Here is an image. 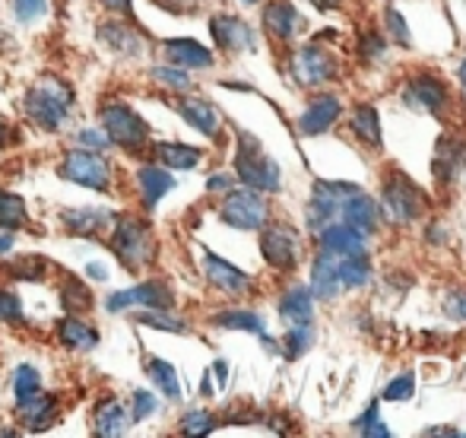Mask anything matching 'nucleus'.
Returning <instances> with one entry per match:
<instances>
[{
    "label": "nucleus",
    "mask_w": 466,
    "mask_h": 438,
    "mask_svg": "<svg viewBox=\"0 0 466 438\" xmlns=\"http://www.w3.org/2000/svg\"><path fill=\"white\" fill-rule=\"evenodd\" d=\"M74 106H76L74 89L55 74H45L35 87H29V93L23 99L25 117L42 130H61Z\"/></svg>",
    "instance_id": "1"
},
{
    "label": "nucleus",
    "mask_w": 466,
    "mask_h": 438,
    "mask_svg": "<svg viewBox=\"0 0 466 438\" xmlns=\"http://www.w3.org/2000/svg\"><path fill=\"white\" fill-rule=\"evenodd\" d=\"M235 178L260 194H277L282 188L277 159H270L258 137L245 134V130H238V147H235Z\"/></svg>",
    "instance_id": "2"
},
{
    "label": "nucleus",
    "mask_w": 466,
    "mask_h": 438,
    "mask_svg": "<svg viewBox=\"0 0 466 438\" xmlns=\"http://www.w3.org/2000/svg\"><path fill=\"white\" fill-rule=\"evenodd\" d=\"M425 204H429V200H425L422 188H419L410 175L393 166L384 178V188H380L378 210L384 213V219L393 222V226H410V222H416L425 213Z\"/></svg>",
    "instance_id": "3"
},
{
    "label": "nucleus",
    "mask_w": 466,
    "mask_h": 438,
    "mask_svg": "<svg viewBox=\"0 0 466 438\" xmlns=\"http://www.w3.org/2000/svg\"><path fill=\"white\" fill-rule=\"evenodd\" d=\"M98 121L108 134L111 147H121L124 153H143L149 149V124L127 102H105L98 108Z\"/></svg>",
    "instance_id": "4"
},
{
    "label": "nucleus",
    "mask_w": 466,
    "mask_h": 438,
    "mask_svg": "<svg viewBox=\"0 0 466 438\" xmlns=\"http://www.w3.org/2000/svg\"><path fill=\"white\" fill-rule=\"evenodd\" d=\"M111 251L127 270H143L156 260L153 232L143 219L117 217L115 226H111Z\"/></svg>",
    "instance_id": "5"
},
{
    "label": "nucleus",
    "mask_w": 466,
    "mask_h": 438,
    "mask_svg": "<svg viewBox=\"0 0 466 438\" xmlns=\"http://www.w3.org/2000/svg\"><path fill=\"white\" fill-rule=\"evenodd\" d=\"M219 219L232 229H241V232H260L270 222V204L254 188H228L222 194Z\"/></svg>",
    "instance_id": "6"
},
{
    "label": "nucleus",
    "mask_w": 466,
    "mask_h": 438,
    "mask_svg": "<svg viewBox=\"0 0 466 438\" xmlns=\"http://www.w3.org/2000/svg\"><path fill=\"white\" fill-rule=\"evenodd\" d=\"M57 175H61L64 181H74V185H80V188H89V191H108L111 178H115L111 162L105 159L102 153L80 149V147L64 153L61 166H57Z\"/></svg>",
    "instance_id": "7"
},
{
    "label": "nucleus",
    "mask_w": 466,
    "mask_h": 438,
    "mask_svg": "<svg viewBox=\"0 0 466 438\" xmlns=\"http://www.w3.org/2000/svg\"><path fill=\"white\" fill-rule=\"evenodd\" d=\"M289 70H292V80L299 83V87L311 89V87H324V83L337 80L339 61L324 48V45L314 42V45H301V48L295 51Z\"/></svg>",
    "instance_id": "8"
},
{
    "label": "nucleus",
    "mask_w": 466,
    "mask_h": 438,
    "mask_svg": "<svg viewBox=\"0 0 466 438\" xmlns=\"http://www.w3.org/2000/svg\"><path fill=\"white\" fill-rule=\"evenodd\" d=\"M260 254H264V260L273 267V270H295L301 260V239L299 232H295L292 226H286V222H267L264 229H260Z\"/></svg>",
    "instance_id": "9"
},
{
    "label": "nucleus",
    "mask_w": 466,
    "mask_h": 438,
    "mask_svg": "<svg viewBox=\"0 0 466 438\" xmlns=\"http://www.w3.org/2000/svg\"><path fill=\"white\" fill-rule=\"evenodd\" d=\"M451 102V89L441 76L429 74V70H419L406 80L403 87V106L412 111H422V115H444Z\"/></svg>",
    "instance_id": "10"
},
{
    "label": "nucleus",
    "mask_w": 466,
    "mask_h": 438,
    "mask_svg": "<svg viewBox=\"0 0 466 438\" xmlns=\"http://www.w3.org/2000/svg\"><path fill=\"white\" fill-rule=\"evenodd\" d=\"M172 305H175V292H172V286L162 283V280H147V283L111 292V296L105 299V311H111V315L130 311V309H172Z\"/></svg>",
    "instance_id": "11"
},
{
    "label": "nucleus",
    "mask_w": 466,
    "mask_h": 438,
    "mask_svg": "<svg viewBox=\"0 0 466 438\" xmlns=\"http://www.w3.org/2000/svg\"><path fill=\"white\" fill-rule=\"evenodd\" d=\"M352 191H359V185H350V181H314L311 200L305 207V222L311 226V232H320L324 226H330L333 217L339 213L343 198Z\"/></svg>",
    "instance_id": "12"
},
{
    "label": "nucleus",
    "mask_w": 466,
    "mask_h": 438,
    "mask_svg": "<svg viewBox=\"0 0 466 438\" xmlns=\"http://www.w3.org/2000/svg\"><path fill=\"white\" fill-rule=\"evenodd\" d=\"M339 115H343V102H339L333 93L311 96L305 111L299 115V130L305 137H320L339 121Z\"/></svg>",
    "instance_id": "13"
},
{
    "label": "nucleus",
    "mask_w": 466,
    "mask_h": 438,
    "mask_svg": "<svg viewBox=\"0 0 466 438\" xmlns=\"http://www.w3.org/2000/svg\"><path fill=\"white\" fill-rule=\"evenodd\" d=\"M209 36L228 55H238V51H254V29L238 16H228V13H216L209 19Z\"/></svg>",
    "instance_id": "14"
},
{
    "label": "nucleus",
    "mask_w": 466,
    "mask_h": 438,
    "mask_svg": "<svg viewBox=\"0 0 466 438\" xmlns=\"http://www.w3.org/2000/svg\"><path fill=\"white\" fill-rule=\"evenodd\" d=\"M203 277L219 292H228V296H241V292L251 286V277H248L241 267L228 264L226 258H219V254H213V251H203Z\"/></svg>",
    "instance_id": "15"
},
{
    "label": "nucleus",
    "mask_w": 466,
    "mask_h": 438,
    "mask_svg": "<svg viewBox=\"0 0 466 438\" xmlns=\"http://www.w3.org/2000/svg\"><path fill=\"white\" fill-rule=\"evenodd\" d=\"M320 251H330L337 258H350V254H369V235L359 232V229L346 226V222H330L318 232Z\"/></svg>",
    "instance_id": "16"
},
{
    "label": "nucleus",
    "mask_w": 466,
    "mask_h": 438,
    "mask_svg": "<svg viewBox=\"0 0 466 438\" xmlns=\"http://www.w3.org/2000/svg\"><path fill=\"white\" fill-rule=\"evenodd\" d=\"M61 222L70 235H80V239H102V235L115 226V213L102 210V207H80V210H64Z\"/></svg>",
    "instance_id": "17"
},
{
    "label": "nucleus",
    "mask_w": 466,
    "mask_h": 438,
    "mask_svg": "<svg viewBox=\"0 0 466 438\" xmlns=\"http://www.w3.org/2000/svg\"><path fill=\"white\" fill-rule=\"evenodd\" d=\"M337 217H339V222H346V226L371 235L374 229H378V222H380V210H378V204H374V198H369V194L359 188V191L346 194L343 204H339Z\"/></svg>",
    "instance_id": "18"
},
{
    "label": "nucleus",
    "mask_w": 466,
    "mask_h": 438,
    "mask_svg": "<svg viewBox=\"0 0 466 438\" xmlns=\"http://www.w3.org/2000/svg\"><path fill=\"white\" fill-rule=\"evenodd\" d=\"M13 410H16L19 426L32 429V433H42V429H48L51 423H55L57 401L51 394H42V391H35V394H29V397H19V401L13 403Z\"/></svg>",
    "instance_id": "19"
},
{
    "label": "nucleus",
    "mask_w": 466,
    "mask_h": 438,
    "mask_svg": "<svg viewBox=\"0 0 466 438\" xmlns=\"http://www.w3.org/2000/svg\"><path fill=\"white\" fill-rule=\"evenodd\" d=\"M463 168H466V140L441 137L435 149V159H431V172H435L438 185H451Z\"/></svg>",
    "instance_id": "20"
},
{
    "label": "nucleus",
    "mask_w": 466,
    "mask_h": 438,
    "mask_svg": "<svg viewBox=\"0 0 466 438\" xmlns=\"http://www.w3.org/2000/svg\"><path fill=\"white\" fill-rule=\"evenodd\" d=\"M337 264L339 258L330 251H320L318 258H314L311 264V296L320 299V302H333V299L343 292V286H339V277H337Z\"/></svg>",
    "instance_id": "21"
},
{
    "label": "nucleus",
    "mask_w": 466,
    "mask_h": 438,
    "mask_svg": "<svg viewBox=\"0 0 466 438\" xmlns=\"http://www.w3.org/2000/svg\"><path fill=\"white\" fill-rule=\"evenodd\" d=\"M213 324L222 331H245V333H254V337L264 340V346L270 352H279V343L267 333V324L258 311H245V309H226L219 315H213Z\"/></svg>",
    "instance_id": "22"
},
{
    "label": "nucleus",
    "mask_w": 466,
    "mask_h": 438,
    "mask_svg": "<svg viewBox=\"0 0 466 438\" xmlns=\"http://www.w3.org/2000/svg\"><path fill=\"white\" fill-rule=\"evenodd\" d=\"M178 115L185 117L194 130H200L203 137H209V140H216L222 130V117L219 111L209 106L207 99H200V96H185V99H178Z\"/></svg>",
    "instance_id": "23"
},
{
    "label": "nucleus",
    "mask_w": 466,
    "mask_h": 438,
    "mask_svg": "<svg viewBox=\"0 0 466 438\" xmlns=\"http://www.w3.org/2000/svg\"><path fill=\"white\" fill-rule=\"evenodd\" d=\"M137 188H140L143 207H147V210H156V207H159V200L175 188V178H172V172H168L166 166L153 162V166L137 168Z\"/></svg>",
    "instance_id": "24"
},
{
    "label": "nucleus",
    "mask_w": 466,
    "mask_h": 438,
    "mask_svg": "<svg viewBox=\"0 0 466 438\" xmlns=\"http://www.w3.org/2000/svg\"><path fill=\"white\" fill-rule=\"evenodd\" d=\"M299 25H301V13L295 10L292 0H270V4L264 6V29L270 32L277 42H292Z\"/></svg>",
    "instance_id": "25"
},
{
    "label": "nucleus",
    "mask_w": 466,
    "mask_h": 438,
    "mask_svg": "<svg viewBox=\"0 0 466 438\" xmlns=\"http://www.w3.org/2000/svg\"><path fill=\"white\" fill-rule=\"evenodd\" d=\"M166 57H168V64H178V67H185V70H207V67H213V61H216L213 51L197 42V38H168Z\"/></svg>",
    "instance_id": "26"
},
{
    "label": "nucleus",
    "mask_w": 466,
    "mask_h": 438,
    "mask_svg": "<svg viewBox=\"0 0 466 438\" xmlns=\"http://www.w3.org/2000/svg\"><path fill=\"white\" fill-rule=\"evenodd\" d=\"M153 156L159 166H166L168 172H190L200 166L203 149L190 147V143H153Z\"/></svg>",
    "instance_id": "27"
},
{
    "label": "nucleus",
    "mask_w": 466,
    "mask_h": 438,
    "mask_svg": "<svg viewBox=\"0 0 466 438\" xmlns=\"http://www.w3.org/2000/svg\"><path fill=\"white\" fill-rule=\"evenodd\" d=\"M350 130L356 134V140L365 143L369 149H380V147H384V134H380L378 108L369 106V102H359V106L350 111Z\"/></svg>",
    "instance_id": "28"
},
{
    "label": "nucleus",
    "mask_w": 466,
    "mask_h": 438,
    "mask_svg": "<svg viewBox=\"0 0 466 438\" xmlns=\"http://www.w3.org/2000/svg\"><path fill=\"white\" fill-rule=\"evenodd\" d=\"M279 318L289 324H305L314 321V296L308 286H289L279 299Z\"/></svg>",
    "instance_id": "29"
},
{
    "label": "nucleus",
    "mask_w": 466,
    "mask_h": 438,
    "mask_svg": "<svg viewBox=\"0 0 466 438\" xmlns=\"http://www.w3.org/2000/svg\"><path fill=\"white\" fill-rule=\"evenodd\" d=\"M57 340H61L64 350H74V352H89L98 346V331L83 318H64L57 324Z\"/></svg>",
    "instance_id": "30"
},
{
    "label": "nucleus",
    "mask_w": 466,
    "mask_h": 438,
    "mask_svg": "<svg viewBox=\"0 0 466 438\" xmlns=\"http://www.w3.org/2000/svg\"><path fill=\"white\" fill-rule=\"evenodd\" d=\"M98 38H102L111 51H117V55H127V57L143 55V36L130 23H105L102 29H98Z\"/></svg>",
    "instance_id": "31"
},
{
    "label": "nucleus",
    "mask_w": 466,
    "mask_h": 438,
    "mask_svg": "<svg viewBox=\"0 0 466 438\" xmlns=\"http://www.w3.org/2000/svg\"><path fill=\"white\" fill-rule=\"evenodd\" d=\"M130 429V413L121 407L117 401H102L93 416V433L102 438H117V435H127Z\"/></svg>",
    "instance_id": "32"
},
{
    "label": "nucleus",
    "mask_w": 466,
    "mask_h": 438,
    "mask_svg": "<svg viewBox=\"0 0 466 438\" xmlns=\"http://www.w3.org/2000/svg\"><path fill=\"white\" fill-rule=\"evenodd\" d=\"M337 277L343 290H359V286L371 283V260L369 254H350V258H339Z\"/></svg>",
    "instance_id": "33"
},
{
    "label": "nucleus",
    "mask_w": 466,
    "mask_h": 438,
    "mask_svg": "<svg viewBox=\"0 0 466 438\" xmlns=\"http://www.w3.org/2000/svg\"><path fill=\"white\" fill-rule=\"evenodd\" d=\"M147 372H149V382L156 384V391H159L162 397H168V401H181L185 391H181V378H178V372H175L172 362H166V359H149Z\"/></svg>",
    "instance_id": "34"
},
{
    "label": "nucleus",
    "mask_w": 466,
    "mask_h": 438,
    "mask_svg": "<svg viewBox=\"0 0 466 438\" xmlns=\"http://www.w3.org/2000/svg\"><path fill=\"white\" fill-rule=\"evenodd\" d=\"M25 222H29L25 200L19 198V194L0 188V232H19Z\"/></svg>",
    "instance_id": "35"
},
{
    "label": "nucleus",
    "mask_w": 466,
    "mask_h": 438,
    "mask_svg": "<svg viewBox=\"0 0 466 438\" xmlns=\"http://www.w3.org/2000/svg\"><path fill=\"white\" fill-rule=\"evenodd\" d=\"M314 337H318V331H314V321H305V324H289L286 337H282L279 352H282V356H286V359H299V356H305V352L314 346Z\"/></svg>",
    "instance_id": "36"
},
{
    "label": "nucleus",
    "mask_w": 466,
    "mask_h": 438,
    "mask_svg": "<svg viewBox=\"0 0 466 438\" xmlns=\"http://www.w3.org/2000/svg\"><path fill=\"white\" fill-rule=\"evenodd\" d=\"M134 321L140 328H153V331H166V333H187V324L181 318L168 315V309H140L134 315Z\"/></svg>",
    "instance_id": "37"
},
{
    "label": "nucleus",
    "mask_w": 466,
    "mask_h": 438,
    "mask_svg": "<svg viewBox=\"0 0 466 438\" xmlns=\"http://www.w3.org/2000/svg\"><path fill=\"white\" fill-rule=\"evenodd\" d=\"M149 76H153L156 83H162V87L175 89V93H190V87H194L190 74L185 67H178V64H162V67H153L149 70Z\"/></svg>",
    "instance_id": "38"
},
{
    "label": "nucleus",
    "mask_w": 466,
    "mask_h": 438,
    "mask_svg": "<svg viewBox=\"0 0 466 438\" xmlns=\"http://www.w3.org/2000/svg\"><path fill=\"white\" fill-rule=\"evenodd\" d=\"M384 25H387L390 42H397L400 48H412V32H410V25H406V16L393 4L384 6Z\"/></svg>",
    "instance_id": "39"
},
{
    "label": "nucleus",
    "mask_w": 466,
    "mask_h": 438,
    "mask_svg": "<svg viewBox=\"0 0 466 438\" xmlns=\"http://www.w3.org/2000/svg\"><path fill=\"white\" fill-rule=\"evenodd\" d=\"M412 394H416V375H412V372H400L384 388L387 403H406V401H412Z\"/></svg>",
    "instance_id": "40"
},
{
    "label": "nucleus",
    "mask_w": 466,
    "mask_h": 438,
    "mask_svg": "<svg viewBox=\"0 0 466 438\" xmlns=\"http://www.w3.org/2000/svg\"><path fill=\"white\" fill-rule=\"evenodd\" d=\"M35 391H42V375H38L35 365H19L16 375H13V397H29L35 394Z\"/></svg>",
    "instance_id": "41"
},
{
    "label": "nucleus",
    "mask_w": 466,
    "mask_h": 438,
    "mask_svg": "<svg viewBox=\"0 0 466 438\" xmlns=\"http://www.w3.org/2000/svg\"><path fill=\"white\" fill-rule=\"evenodd\" d=\"M61 296H64V309L67 311H80L93 305V296H89V290L80 280H67V283L61 286Z\"/></svg>",
    "instance_id": "42"
},
{
    "label": "nucleus",
    "mask_w": 466,
    "mask_h": 438,
    "mask_svg": "<svg viewBox=\"0 0 466 438\" xmlns=\"http://www.w3.org/2000/svg\"><path fill=\"white\" fill-rule=\"evenodd\" d=\"M216 429V416L207 410H190L181 416V435H207Z\"/></svg>",
    "instance_id": "43"
},
{
    "label": "nucleus",
    "mask_w": 466,
    "mask_h": 438,
    "mask_svg": "<svg viewBox=\"0 0 466 438\" xmlns=\"http://www.w3.org/2000/svg\"><path fill=\"white\" fill-rule=\"evenodd\" d=\"M387 38L380 36V32H365L362 38H359V55H362V64H374L380 61V57L387 55Z\"/></svg>",
    "instance_id": "44"
},
{
    "label": "nucleus",
    "mask_w": 466,
    "mask_h": 438,
    "mask_svg": "<svg viewBox=\"0 0 466 438\" xmlns=\"http://www.w3.org/2000/svg\"><path fill=\"white\" fill-rule=\"evenodd\" d=\"M156 410H159V401H156V394H149V391H134V394H130V423L149 420Z\"/></svg>",
    "instance_id": "45"
},
{
    "label": "nucleus",
    "mask_w": 466,
    "mask_h": 438,
    "mask_svg": "<svg viewBox=\"0 0 466 438\" xmlns=\"http://www.w3.org/2000/svg\"><path fill=\"white\" fill-rule=\"evenodd\" d=\"M13 13L23 25H32L38 19H45L48 13V0H13Z\"/></svg>",
    "instance_id": "46"
},
{
    "label": "nucleus",
    "mask_w": 466,
    "mask_h": 438,
    "mask_svg": "<svg viewBox=\"0 0 466 438\" xmlns=\"http://www.w3.org/2000/svg\"><path fill=\"white\" fill-rule=\"evenodd\" d=\"M0 324H23V299L10 290H0Z\"/></svg>",
    "instance_id": "47"
},
{
    "label": "nucleus",
    "mask_w": 466,
    "mask_h": 438,
    "mask_svg": "<svg viewBox=\"0 0 466 438\" xmlns=\"http://www.w3.org/2000/svg\"><path fill=\"white\" fill-rule=\"evenodd\" d=\"M76 147L93 149V153H105V149L111 147V140L102 127H83V130H76Z\"/></svg>",
    "instance_id": "48"
},
{
    "label": "nucleus",
    "mask_w": 466,
    "mask_h": 438,
    "mask_svg": "<svg viewBox=\"0 0 466 438\" xmlns=\"http://www.w3.org/2000/svg\"><path fill=\"white\" fill-rule=\"evenodd\" d=\"M45 264L38 258H19L16 264H10V277L13 280H42Z\"/></svg>",
    "instance_id": "49"
},
{
    "label": "nucleus",
    "mask_w": 466,
    "mask_h": 438,
    "mask_svg": "<svg viewBox=\"0 0 466 438\" xmlns=\"http://www.w3.org/2000/svg\"><path fill=\"white\" fill-rule=\"evenodd\" d=\"M444 315H448L451 321L466 324V290L448 292V299H444Z\"/></svg>",
    "instance_id": "50"
},
{
    "label": "nucleus",
    "mask_w": 466,
    "mask_h": 438,
    "mask_svg": "<svg viewBox=\"0 0 466 438\" xmlns=\"http://www.w3.org/2000/svg\"><path fill=\"white\" fill-rule=\"evenodd\" d=\"M228 188H235L232 175H213V178H207V191L209 194H226Z\"/></svg>",
    "instance_id": "51"
},
{
    "label": "nucleus",
    "mask_w": 466,
    "mask_h": 438,
    "mask_svg": "<svg viewBox=\"0 0 466 438\" xmlns=\"http://www.w3.org/2000/svg\"><path fill=\"white\" fill-rule=\"evenodd\" d=\"M378 407H380V403H378V401H371V403H369V410H365V413L359 416V420H352V429H356V433H362V429L369 426V423L378 420Z\"/></svg>",
    "instance_id": "52"
},
{
    "label": "nucleus",
    "mask_w": 466,
    "mask_h": 438,
    "mask_svg": "<svg viewBox=\"0 0 466 438\" xmlns=\"http://www.w3.org/2000/svg\"><path fill=\"white\" fill-rule=\"evenodd\" d=\"M105 10L111 13H124V16H134V0H98Z\"/></svg>",
    "instance_id": "53"
},
{
    "label": "nucleus",
    "mask_w": 466,
    "mask_h": 438,
    "mask_svg": "<svg viewBox=\"0 0 466 438\" xmlns=\"http://www.w3.org/2000/svg\"><path fill=\"white\" fill-rule=\"evenodd\" d=\"M359 435H365V438H390V429H387L380 420H374V423H369V426H365Z\"/></svg>",
    "instance_id": "54"
},
{
    "label": "nucleus",
    "mask_w": 466,
    "mask_h": 438,
    "mask_svg": "<svg viewBox=\"0 0 466 438\" xmlns=\"http://www.w3.org/2000/svg\"><path fill=\"white\" fill-rule=\"evenodd\" d=\"M213 375H216V382H219V388H226V382H228V365H226V359H216V362H213Z\"/></svg>",
    "instance_id": "55"
},
{
    "label": "nucleus",
    "mask_w": 466,
    "mask_h": 438,
    "mask_svg": "<svg viewBox=\"0 0 466 438\" xmlns=\"http://www.w3.org/2000/svg\"><path fill=\"white\" fill-rule=\"evenodd\" d=\"M86 273H89V280H108V277H111L108 267H105V264H96V260H93V264H86Z\"/></svg>",
    "instance_id": "56"
},
{
    "label": "nucleus",
    "mask_w": 466,
    "mask_h": 438,
    "mask_svg": "<svg viewBox=\"0 0 466 438\" xmlns=\"http://www.w3.org/2000/svg\"><path fill=\"white\" fill-rule=\"evenodd\" d=\"M422 435L425 438H431V435H451V438H457V435H463V433H457V429H448V426H435V429H425Z\"/></svg>",
    "instance_id": "57"
},
{
    "label": "nucleus",
    "mask_w": 466,
    "mask_h": 438,
    "mask_svg": "<svg viewBox=\"0 0 466 438\" xmlns=\"http://www.w3.org/2000/svg\"><path fill=\"white\" fill-rule=\"evenodd\" d=\"M13 251V232H0V258Z\"/></svg>",
    "instance_id": "58"
},
{
    "label": "nucleus",
    "mask_w": 466,
    "mask_h": 438,
    "mask_svg": "<svg viewBox=\"0 0 466 438\" xmlns=\"http://www.w3.org/2000/svg\"><path fill=\"white\" fill-rule=\"evenodd\" d=\"M200 394L209 397L213 394V382H209V372H203V382H200Z\"/></svg>",
    "instance_id": "59"
},
{
    "label": "nucleus",
    "mask_w": 466,
    "mask_h": 438,
    "mask_svg": "<svg viewBox=\"0 0 466 438\" xmlns=\"http://www.w3.org/2000/svg\"><path fill=\"white\" fill-rule=\"evenodd\" d=\"M311 4L318 6V10H333V6H339L343 0H311Z\"/></svg>",
    "instance_id": "60"
},
{
    "label": "nucleus",
    "mask_w": 466,
    "mask_h": 438,
    "mask_svg": "<svg viewBox=\"0 0 466 438\" xmlns=\"http://www.w3.org/2000/svg\"><path fill=\"white\" fill-rule=\"evenodd\" d=\"M6 140H10V127H6V121L0 117V149L6 147Z\"/></svg>",
    "instance_id": "61"
},
{
    "label": "nucleus",
    "mask_w": 466,
    "mask_h": 438,
    "mask_svg": "<svg viewBox=\"0 0 466 438\" xmlns=\"http://www.w3.org/2000/svg\"><path fill=\"white\" fill-rule=\"evenodd\" d=\"M457 76H461V83H463V89H466V61L461 64V70H457Z\"/></svg>",
    "instance_id": "62"
},
{
    "label": "nucleus",
    "mask_w": 466,
    "mask_h": 438,
    "mask_svg": "<svg viewBox=\"0 0 466 438\" xmlns=\"http://www.w3.org/2000/svg\"><path fill=\"white\" fill-rule=\"evenodd\" d=\"M241 4H258V0H241Z\"/></svg>",
    "instance_id": "63"
}]
</instances>
